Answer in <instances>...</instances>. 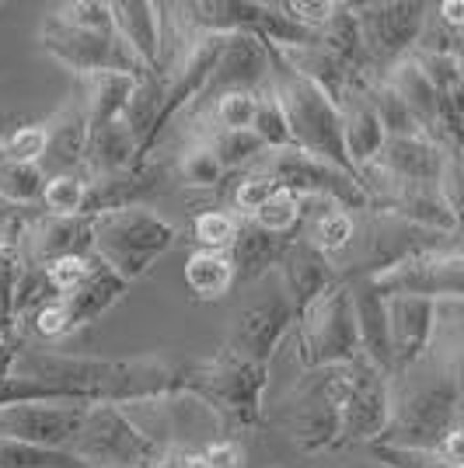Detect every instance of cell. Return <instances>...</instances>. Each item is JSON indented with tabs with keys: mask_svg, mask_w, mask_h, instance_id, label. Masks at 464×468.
I'll list each match as a JSON object with an SVG mask.
<instances>
[{
	"mask_svg": "<svg viewBox=\"0 0 464 468\" xmlns=\"http://www.w3.org/2000/svg\"><path fill=\"white\" fill-rule=\"evenodd\" d=\"M11 374H25L42 385H53L78 406H91V402L130 406V402L185 395L189 360H172V356L98 360V356H70V353L21 350Z\"/></svg>",
	"mask_w": 464,
	"mask_h": 468,
	"instance_id": "obj_1",
	"label": "cell"
},
{
	"mask_svg": "<svg viewBox=\"0 0 464 468\" xmlns=\"http://www.w3.org/2000/svg\"><path fill=\"white\" fill-rule=\"evenodd\" d=\"M406 381H391V412L387 427L374 444L408 451H437L444 448L447 437L461 433V378L458 364L444 360L437 350H429L412 367L402 374Z\"/></svg>",
	"mask_w": 464,
	"mask_h": 468,
	"instance_id": "obj_2",
	"label": "cell"
},
{
	"mask_svg": "<svg viewBox=\"0 0 464 468\" xmlns=\"http://www.w3.org/2000/svg\"><path fill=\"white\" fill-rule=\"evenodd\" d=\"M269 84L283 109L293 151L322 157L343 172H353L343 151V109L314 80L297 74L287 59L269 46Z\"/></svg>",
	"mask_w": 464,
	"mask_h": 468,
	"instance_id": "obj_3",
	"label": "cell"
},
{
	"mask_svg": "<svg viewBox=\"0 0 464 468\" xmlns=\"http://www.w3.org/2000/svg\"><path fill=\"white\" fill-rule=\"evenodd\" d=\"M269 385V367L241 360L220 346L213 360H189L185 395L206 402L220 420L224 437H237L241 430L262 423V399Z\"/></svg>",
	"mask_w": 464,
	"mask_h": 468,
	"instance_id": "obj_4",
	"label": "cell"
},
{
	"mask_svg": "<svg viewBox=\"0 0 464 468\" xmlns=\"http://www.w3.org/2000/svg\"><path fill=\"white\" fill-rule=\"evenodd\" d=\"M174 245V228L147 207H122L91 217V255L122 283H133Z\"/></svg>",
	"mask_w": 464,
	"mask_h": 468,
	"instance_id": "obj_5",
	"label": "cell"
},
{
	"mask_svg": "<svg viewBox=\"0 0 464 468\" xmlns=\"http://www.w3.org/2000/svg\"><path fill=\"white\" fill-rule=\"evenodd\" d=\"M63 451H70L88 468H151L161 448L151 433L136 427L122 406L91 402L84 406L78 433Z\"/></svg>",
	"mask_w": 464,
	"mask_h": 468,
	"instance_id": "obj_6",
	"label": "cell"
},
{
	"mask_svg": "<svg viewBox=\"0 0 464 468\" xmlns=\"http://www.w3.org/2000/svg\"><path fill=\"white\" fill-rule=\"evenodd\" d=\"M367 280L385 297H423V301H461L464 293V255L458 241L437 249H412L391 262L370 270Z\"/></svg>",
	"mask_w": 464,
	"mask_h": 468,
	"instance_id": "obj_7",
	"label": "cell"
},
{
	"mask_svg": "<svg viewBox=\"0 0 464 468\" xmlns=\"http://www.w3.org/2000/svg\"><path fill=\"white\" fill-rule=\"evenodd\" d=\"M293 332H297V360L308 371H322V367L353 360L360 353V339H356V318H353L346 280L335 283L322 297H314L308 308L293 318Z\"/></svg>",
	"mask_w": 464,
	"mask_h": 468,
	"instance_id": "obj_8",
	"label": "cell"
},
{
	"mask_svg": "<svg viewBox=\"0 0 464 468\" xmlns=\"http://www.w3.org/2000/svg\"><path fill=\"white\" fill-rule=\"evenodd\" d=\"M335 402H339V448L374 444L391 412V374L374 367L364 353L335 364Z\"/></svg>",
	"mask_w": 464,
	"mask_h": 468,
	"instance_id": "obj_9",
	"label": "cell"
},
{
	"mask_svg": "<svg viewBox=\"0 0 464 468\" xmlns=\"http://www.w3.org/2000/svg\"><path fill=\"white\" fill-rule=\"evenodd\" d=\"M353 15L360 25V42L374 74H387L395 63L412 57L429 4L419 0H374L353 4Z\"/></svg>",
	"mask_w": 464,
	"mask_h": 468,
	"instance_id": "obj_10",
	"label": "cell"
},
{
	"mask_svg": "<svg viewBox=\"0 0 464 468\" xmlns=\"http://www.w3.org/2000/svg\"><path fill=\"white\" fill-rule=\"evenodd\" d=\"M266 176L301 199H325L343 210H370V196L353 172H343L322 157L301 154V151H276L266 165Z\"/></svg>",
	"mask_w": 464,
	"mask_h": 468,
	"instance_id": "obj_11",
	"label": "cell"
},
{
	"mask_svg": "<svg viewBox=\"0 0 464 468\" xmlns=\"http://www.w3.org/2000/svg\"><path fill=\"white\" fill-rule=\"evenodd\" d=\"M39 46L53 59H59L67 70L80 74V78L105 74V70H119V74H130V78H143L147 74L116 36L80 32L74 25H63L57 15H49L39 25Z\"/></svg>",
	"mask_w": 464,
	"mask_h": 468,
	"instance_id": "obj_12",
	"label": "cell"
},
{
	"mask_svg": "<svg viewBox=\"0 0 464 468\" xmlns=\"http://www.w3.org/2000/svg\"><path fill=\"white\" fill-rule=\"evenodd\" d=\"M287 430L304 451L339 448V402L335 367L311 371L287 402Z\"/></svg>",
	"mask_w": 464,
	"mask_h": 468,
	"instance_id": "obj_13",
	"label": "cell"
},
{
	"mask_svg": "<svg viewBox=\"0 0 464 468\" xmlns=\"http://www.w3.org/2000/svg\"><path fill=\"white\" fill-rule=\"evenodd\" d=\"M447 154L440 144H433L429 137H387L381 154L374 165H367L364 172H356V178H385L391 186H412V189H437L440 172L447 165Z\"/></svg>",
	"mask_w": 464,
	"mask_h": 468,
	"instance_id": "obj_14",
	"label": "cell"
},
{
	"mask_svg": "<svg viewBox=\"0 0 464 468\" xmlns=\"http://www.w3.org/2000/svg\"><path fill=\"white\" fill-rule=\"evenodd\" d=\"M437 301L423 297H387V343H391V378L412 371L433 350L437 335Z\"/></svg>",
	"mask_w": 464,
	"mask_h": 468,
	"instance_id": "obj_15",
	"label": "cell"
},
{
	"mask_svg": "<svg viewBox=\"0 0 464 468\" xmlns=\"http://www.w3.org/2000/svg\"><path fill=\"white\" fill-rule=\"evenodd\" d=\"M84 406L78 402H21L0 410V437L39 448H67L78 433Z\"/></svg>",
	"mask_w": 464,
	"mask_h": 468,
	"instance_id": "obj_16",
	"label": "cell"
},
{
	"mask_svg": "<svg viewBox=\"0 0 464 468\" xmlns=\"http://www.w3.org/2000/svg\"><path fill=\"white\" fill-rule=\"evenodd\" d=\"M293 332V308L290 301L279 293L266 304H252L234 318L231 335L224 343V350L252 360V364H266L269 367L272 353L279 350V343Z\"/></svg>",
	"mask_w": 464,
	"mask_h": 468,
	"instance_id": "obj_17",
	"label": "cell"
},
{
	"mask_svg": "<svg viewBox=\"0 0 464 468\" xmlns=\"http://www.w3.org/2000/svg\"><path fill=\"white\" fill-rule=\"evenodd\" d=\"M266 80H269V46L255 36H227L199 98L216 101L237 91H258Z\"/></svg>",
	"mask_w": 464,
	"mask_h": 468,
	"instance_id": "obj_18",
	"label": "cell"
},
{
	"mask_svg": "<svg viewBox=\"0 0 464 468\" xmlns=\"http://www.w3.org/2000/svg\"><path fill=\"white\" fill-rule=\"evenodd\" d=\"M276 270L283 276V297L290 301L293 318L304 312L314 297L332 291L335 283H343L335 273V262L325 252H318L308 238H290Z\"/></svg>",
	"mask_w": 464,
	"mask_h": 468,
	"instance_id": "obj_19",
	"label": "cell"
},
{
	"mask_svg": "<svg viewBox=\"0 0 464 468\" xmlns=\"http://www.w3.org/2000/svg\"><path fill=\"white\" fill-rule=\"evenodd\" d=\"M21 259L49 266L67 255H91V217H42L18 238Z\"/></svg>",
	"mask_w": 464,
	"mask_h": 468,
	"instance_id": "obj_20",
	"label": "cell"
},
{
	"mask_svg": "<svg viewBox=\"0 0 464 468\" xmlns=\"http://www.w3.org/2000/svg\"><path fill=\"white\" fill-rule=\"evenodd\" d=\"M112 7V25L116 39L133 53V59L147 70L157 74L164 63V36H161V4L147 0H116Z\"/></svg>",
	"mask_w": 464,
	"mask_h": 468,
	"instance_id": "obj_21",
	"label": "cell"
},
{
	"mask_svg": "<svg viewBox=\"0 0 464 468\" xmlns=\"http://www.w3.org/2000/svg\"><path fill=\"white\" fill-rule=\"evenodd\" d=\"M157 193H161V168L151 161H140L130 172L91 178L80 217H98L105 210H122V207H143Z\"/></svg>",
	"mask_w": 464,
	"mask_h": 468,
	"instance_id": "obj_22",
	"label": "cell"
},
{
	"mask_svg": "<svg viewBox=\"0 0 464 468\" xmlns=\"http://www.w3.org/2000/svg\"><path fill=\"white\" fill-rule=\"evenodd\" d=\"M349 287L353 301V318H356V339L360 353L367 356L374 367L391 374V343H387V297L367 280V273L356 276Z\"/></svg>",
	"mask_w": 464,
	"mask_h": 468,
	"instance_id": "obj_23",
	"label": "cell"
},
{
	"mask_svg": "<svg viewBox=\"0 0 464 468\" xmlns=\"http://www.w3.org/2000/svg\"><path fill=\"white\" fill-rule=\"evenodd\" d=\"M42 130H46V154L39 161L42 176H74L84 165V151H88V116H84V105H74V101L63 105Z\"/></svg>",
	"mask_w": 464,
	"mask_h": 468,
	"instance_id": "obj_24",
	"label": "cell"
},
{
	"mask_svg": "<svg viewBox=\"0 0 464 468\" xmlns=\"http://www.w3.org/2000/svg\"><path fill=\"white\" fill-rule=\"evenodd\" d=\"M287 245H290V238L262 231L252 217L237 220V231H234V241L231 249H227L234 280H258L269 270H276L283 252H287Z\"/></svg>",
	"mask_w": 464,
	"mask_h": 468,
	"instance_id": "obj_25",
	"label": "cell"
},
{
	"mask_svg": "<svg viewBox=\"0 0 464 468\" xmlns=\"http://www.w3.org/2000/svg\"><path fill=\"white\" fill-rule=\"evenodd\" d=\"M381 80H385L395 95L402 98V105L408 109L416 130H419L423 137L433 140V144H440V137H437V126H440V98L433 91V84L423 78V70L416 67V59L406 57L402 63H395Z\"/></svg>",
	"mask_w": 464,
	"mask_h": 468,
	"instance_id": "obj_26",
	"label": "cell"
},
{
	"mask_svg": "<svg viewBox=\"0 0 464 468\" xmlns=\"http://www.w3.org/2000/svg\"><path fill=\"white\" fill-rule=\"evenodd\" d=\"M126 287H130V283H122L101 259H95V266H91V273L84 276V283L59 297V301L67 304V314H70V332L91 325V322H98L109 308H116L119 297L126 293Z\"/></svg>",
	"mask_w": 464,
	"mask_h": 468,
	"instance_id": "obj_27",
	"label": "cell"
},
{
	"mask_svg": "<svg viewBox=\"0 0 464 468\" xmlns=\"http://www.w3.org/2000/svg\"><path fill=\"white\" fill-rule=\"evenodd\" d=\"M136 80L130 74H119V70H105V74H91L84 78V116H88V130H101V126H112L126 119L130 109V98L136 91Z\"/></svg>",
	"mask_w": 464,
	"mask_h": 468,
	"instance_id": "obj_28",
	"label": "cell"
},
{
	"mask_svg": "<svg viewBox=\"0 0 464 468\" xmlns=\"http://www.w3.org/2000/svg\"><path fill=\"white\" fill-rule=\"evenodd\" d=\"M385 140H387L385 126H381L377 112L370 109L367 91H364L356 101H349L346 112H343V151H346V161H349V168H353V176L377 161Z\"/></svg>",
	"mask_w": 464,
	"mask_h": 468,
	"instance_id": "obj_29",
	"label": "cell"
},
{
	"mask_svg": "<svg viewBox=\"0 0 464 468\" xmlns=\"http://www.w3.org/2000/svg\"><path fill=\"white\" fill-rule=\"evenodd\" d=\"M318 46L332 59H339L346 70L374 80V70H370L367 53H364V42H360V25H356V15H353V4H335L332 18L318 28Z\"/></svg>",
	"mask_w": 464,
	"mask_h": 468,
	"instance_id": "obj_30",
	"label": "cell"
},
{
	"mask_svg": "<svg viewBox=\"0 0 464 468\" xmlns=\"http://www.w3.org/2000/svg\"><path fill=\"white\" fill-rule=\"evenodd\" d=\"M84 165L95 172V178L119 176V172H130L133 165H140V147H136L130 126L112 122V126H101V130H88Z\"/></svg>",
	"mask_w": 464,
	"mask_h": 468,
	"instance_id": "obj_31",
	"label": "cell"
},
{
	"mask_svg": "<svg viewBox=\"0 0 464 468\" xmlns=\"http://www.w3.org/2000/svg\"><path fill=\"white\" fill-rule=\"evenodd\" d=\"M185 283L195 301H220L234 287V270L227 252H193L185 262Z\"/></svg>",
	"mask_w": 464,
	"mask_h": 468,
	"instance_id": "obj_32",
	"label": "cell"
},
{
	"mask_svg": "<svg viewBox=\"0 0 464 468\" xmlns=\"http://www.w3.org/2000/svg\"><path fill=\"white\" fill-rule=\"evenodd\" d=\"M252 133L262 140L266 151H293L290 144V130H287V119H283V109L272 95V84L266 80L258 88V105H255V119H252Z\"/></svg>",
	"mask_w": 464,
	"mask_h": 468,
	"instance_id": "obj_33",
	"label": "cell"
},
{
	"mask_svg": "<svg viewBox=\"0 0 464 468\" xmlns=\"http://www.w3.org/2000/svg\"><path fill=\"white\" fill-rule=\"evenodd\" d=\"M0 468H88L70 451L39 448L25 441H4L0 437Z\"/></svg>",
	"mask_w": 464,
	"mask_h": 468,
	"instance_id": "obj_34",
	"label": "cell"
},
{
	"mask_svg": "<svg viewBox=\"0 0 464 468\" xmlns=\"http://www.w3.org/2000/svg\"><path fill=\"white\" fill-rule=\"evenodd\" d=\"M353 231H356L353 217H349L343 207H332V203H325V210L311 220V228H308V234H304V238H308L318 252H325L332 259V255L343 252L349 241H353Z\"/></svg>",
	"mask_w": 464,
	"mask_h": 468,
	"instance_id": "obj_35",
	"label": "cell"
},
{
	"mask_svg": "<svg viewBox=\"0 0 464 468\" xmlns=\"http://www.w3.org/2000/svg\"><path fill=\"white\" fill-rule=\"evenodd\" d=\"M42 189H46V176L39 165L7 161L0 168V199H7L15 207H36L42 203Z\"/></svg>",
	"mask_w": 464,
	"mask_h": 468,
	"instance_id": "obj_36",
	"label": "cell"
},
{
	"mask_svg": "<svg viewBox=\"0 0 464 468\" xmlns=\"http://www.w3.org/2000/svg\"><path fill=\"white\" fill-rule=\"evenodd\" d=\"M304 203H308V199L287 193V189H276V193L255 210L252 220L262 228V231L279 234V238H290L293 228L304 220Z\"/></svg>",
	"mask_w": 464,
	"mask_h": 468,
	"instance_id": "obj_37",
	"label": "cell"
},
{
	"mask_svg": "<svg viewBox=\"0 0 464 468\" xmlns=\"http://www.w3.org/2000/svg\"><path fill=\"white\" fill-rule=\"evenodd\" d=\"M84 196H88V178L74 176H53L46 178L42 189V207L49 217H80L84 214Z\"/></svg>",
	"mask_w": 464,
	"mask_h": 468,
	"instance_id": "obj_38",
	"label": "cell"
},
{
	"mask_svg": "<svg viewBox=\"0 0 464 468\" xmlns=\"http://www.w3.org/2000/svg\"><path fill=\"white\" fill-rule=\"evenodd\" d=\"M63 25H74L80 32H95V36H116L112 25V7L101 0H74V4H59L53 11Z\"/></svg>",
	"mask_w": 464,
	"mask_h": 468,
	"instance_id": "obj_39",
	"label": "cell"
},
{
	"mask_svg": "<svg viewBox=\"0 0 464 468\" xmlns=\"http://www.w3.org/2000/svg\"><path fill=\"white\" fill-rule=\"evenodd\" d=\"M213 154L220 161V168L224 172H234V168H241V165H248L255 154H262L266 147H262V140L255 137L252 130H231V133H216L210 140Z\"/></svg>",
	"mask_w": 464,
	"mask_h": 468,
	"instance_id": "obj_40",
	"label": "cell"
},
{
	"mask_svg": "<svg viewBox=\"0 0 464 468\" xmlns=\"http://www.w3.org/2000/svg\"><path fill=\"white\" fill-rule=\"evenodd\" d=\"M21 402H70L67 395L53 385H42L25 374H0V410L4 406H21Z\"/></svg>",
	"mask_w": 464,
	"mask_h": 468,
	"instance_id": "obj_41",
	"label": "cell"
},
{
	"mask_svg": "<svg viewBox=\"0 0 464 468\" xmlns=\"http://www.w3.org/2000/svg\"><path fill=\"white\" fill-rule=\"evenodd\" d=\"M237 231V217L224 214V210H203L193 220V238L199 241L203 252H227Z\"/></svg>",
	"mask_w": 464,
	"mask_h": 468,
	"instance_id": "obj_42",
	"label": "cell"
},
{
	"mask_svg": "<svg viewBox=\"0 0 464 468\" xmlns=\"http://www.w3.org/2000/svg\"><path fill=\"white\" fill-rule=\"evenodd\" d=\"M255 105H258V91H237V95H224L213 101V119L224 133L231 130H252Z\"/></svg>",
	"mask_w": 464,
	"mask_h": 468,
	"instance_id": "obj_43",
	"label": "cell"
},
{
	"mask_svg": "<svg viewBox=\"0 0 464 468\" xmlns=\"http://www.w3.org/2000/svg\"><path fill=\"white\" fill-rule=\"evenodd\" d=\"M182 178H185V186H193V189H216V186H220L224 168H220V161H216L210 144L185 151V157H182Z\"/></svg>",
	"mask_w": 464,
	"mask_h": 468,
	"instance_id": "obj_44",
	"label": "cell"
},
{
	"mask_svg": "<svg viewBox=\"0 0 464 468\" xmlns=\"http://www.w3.org/2000/svg\"><path fill=\"white\" fill-rule=\"evenodd\" d=\"M91 266H95V255H67V259H57V262H49L42 270H46V280L57 291V297H63V293H70L74 287L84 283Z\"/></svg>",
	"mask_w": 464,
	"mask_h": 468,
	"instance_id": "obj_45",
	"label": "cell"
},
{
	"mask_svg": "<svg viewBox=\"0 0 464 468\" xmlns=\"http://www.w3.org/2000/svg\"><path fill=\"white\" fill-rule=\"evenodd\" d=\"M4 151H7V161L39 165L42 154H46V130L42 126H18L11 137L4 140Z\"/></svg>",
	"mask_w": 464,
	"mask_h": 468,
	"instance_id": "obj_46",
	"label": "cell"
},
{
	"mask_svg": "<svg viewBox=\"0 0 464 468\" xmlns=\"http://www.w3.org/2000/svg\"><path fill=\"white\" fill-rule=\"evenodd\" d=\"M374 458L385 468H458L447 465L440 454L433 451H408V448H387V444H370Z\"/></svg>",
	"mask_w": 464,
	"mask_h": 468,
	"instance_id": "obj_47",
	"label": "cell"
},
{
	"mask_svg": "<svg viewBox=\"0 0 464 468\" xmlns=\"http://www.w3.org/2000/svg\"><path fill=\"white\" fill-rule=\"evenodd\" d=\"M28 329L42 335V339H59V335H70V314H67V304L53 297V301H46L39 312L32 314L28 322H25Z\"/></svg>",
	"mask_w": 464,
	"mask_h": 468,
	"instance_id": "obj_48",
	"label": "cell"
},
{
	"mask_svg": "<svg viewBox=\"0 0 464 468\" xmlns=\"http://www.w3.org/2000/svg\"><path fill=\"white\" fill-rule=\"evenodd\" d=\"M279 186L272 182L266 172H255V176H245L241 182H237V189H234V207L241 210L245 217H252L266 199H269L272 193H276Z\"/></svg>",
	"mask_w": 464,
	"mask_h": 468,
	"instance_id": "obj_49",
	"label": "cell"
},
{
	"mask_svg": "<svg viewBox=\"0 0 464 468\" xmlns=\"http://www.w3.org/2000/svg\"><path fill=\"white\" fill-rule=\"evenodd\" d=\"M279 7H283L301 28H308V32H314V36H318V28L332 18V11H335L332 0H311V4L308 0H287V4H279Z\"/></svg>",
	"mask_w": 464,
	"mask_h": 468,
	"instance_id": "obj_50",
	"label": "cell"
},
{
	"mask_svg": "<svg viewBox=\"0 0 464 468\" xmlns=\"http://www.w3.org/2000/svg\"><path fill=\"white\" fill-rule=\"evenodd\" d=\"M199 454H203V462L210 468H241V462H245L241 441H237V437H224V433H220L213 444H206Z\"/></svg>",
	"mask_w": 464,
	"mask_h": 468,
	"instance_id": "obj_51",
	"label": "cell"
},
{
	"mask_svg": "<svg viewBox=\"0 0 464 468\" xmlns=\"http://www.w3.org/2000/svg\"><path fill=\"white\" fill-rule=\"evenodd\" d=\"M151 468H210L203 462L199 451H185V448H161L157 458L151 462Z\"/></svg>",
	"mask_w": 464,
	"mask_h": 468,
	"instance_id": "obj_52",
	"label": "cell"
},
{
	"mask_svg": "<svg viewBox=\"0 0 464 468\" xmlns=\"http://www.w3.org/2000/svg\"><path fill=\"white\" fill-rule=\"evenodd\" d=\"M437 21L450 28V32H458L461 36L464 28V4L461 0H444V4H437Z\"/></svg>",
	"mask_w": 464,
	"mask_h": 468,
	"instance_id": "obj_53",
	"label": "cell"
},
{
	"mask_svg": "<svg viewBox=\"0 0 464 468\" xmlns=\"http://www.w3.org/2000/svg\"><path fill=\"white\" fill-rule=\"evenodd\" d=\"M7 165V151H4V140H0V168Z\"/></svg>",
	"mask_w": 464,
	"mask_h": 468,
	"instance_id": "obj_54",
	"label": "cell"
}]
</instances>
